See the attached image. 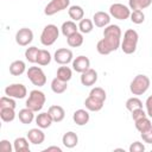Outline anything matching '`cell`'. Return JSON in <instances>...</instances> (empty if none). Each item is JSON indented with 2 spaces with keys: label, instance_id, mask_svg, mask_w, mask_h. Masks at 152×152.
<instances>
[{
  "label": "cell",
  "instance_id": "cell-1",
  "mask_svg": "<svg viewBox=\"0 0 152 152\" xmlns=\"http://www.w3.org/2000/svg\"><path fill=\"white\" fill-rule=\"evenodd\" d=\"M121 28L118 25L109 24L103 30V38L100 39L96 44V50L100 55H109L113 51H116L121 45Z\"/></svg>",
  "mask_w": 152,
  "mask_h": 152
},
{
  "label": "cell",
  "instance_id": "cell-2",
  "mask_svg": "<svg viewBox=\"0 0 152 152\" xmlns=\"http://www.w3.org/2000/svg\"><path fill=\"white\" fill-rule=\"evenodd\" d=\"M138 40H139V34L133 28H128L125 31L124 33V38L121 42V50L126 55H132L137 50V45H138Z\"/></svg>",
  "mask_w": 152,
  "mask_h": 152
},
{
  "label": "cell",
  "instance_id": "cell-3",
  "mask_svg": "<svg viewBox=\"0 0 152 152\" xmlns=\"http://www.w3.org/2000/svg\"><path fill=\"white\" fill-rule=\"evenodd\" d=\"M45 101H46L45 94H44L42 90L34 89V90H31V91H30L28 97H27L25 104H26L27 108L32 109V110L36 113V112L42 110V108H43L44 104H45Z\"/></svg>",
  "mask_w": 152,
  "mask_h": 152
},
{
  "label": "cell",
  "instance_id": "cell-4",
  "mask_svg": "<svg viewBox=\"0 0 152 152\" xmlns=\"http://www.w3.org/2000/svg\"><path fill=\"white\" fill-rule=\"evenodd\" d=\"M150 78L146 75L139 74L132 80L129 84V90L133 95H142L150 88Z\"/></svg>",
  "mask_w": 152,
  "mask_h": 152
},
{
  "label": "cell",
  "instance_id": "cell-5",
  "mask_svg": "<svg viewBox=\"0 0 152 152\" xmlns=\"http://www.w3.org/2000/svg\"><path fill=\"white\" fill-rule=\"evenodd\" d=\"M59 36V30L55 24H48L40 34V43L44 46H51L52 44H55V42L57 40Z\"/></svg>",
  "mask_w": 152,
  "mask_h": 152
},
{
  "label": "cell",
  "instance_id": "cell-6",
  "mask_svg": "<svg viewBox=\"0 0 152 152\" xmlns=\"http://www.w3.org/2000/svg\"><path fill=\"white\" fill-rule=\"evenodd\" d=\"M26 75H27V78L31 81V83H32L33 86L43 87V86H45V83H46L45 72H44L43 69L39 68V66H30L28 70L26 71Z\"/></svg>",
  "mask_w": 152,
  "mask_h": 152
},
{
  "label": "cell",
  "instance_id": "cell-7",
  "mask_svg": "<svg viewBox=\"0 0 152 152\" xmlns=\"http://www.w3.org/2000/svg\"><path fill=\"white\" fill-rule=\"evenodd\" d=\"M109 14H110V17H113L118 20H126L131 17V8L124 4L115 2V4L110 5Z\"/></svg>",
  "mask_w": 152,
  "mask_h": 152
},
{
  "label": "cell",
  "instance_id": "cell-8",
  "mask_svg": "<svg viewBox=\"0 0 152 152\" xmlns=\"http://www.w3.org/2000/svg\"><path fill=\"white\" fill-rule=\"evenodd\" d=\"M70 5V0H51L44 8V13L48 17H51L58 12L66 10Z\"/></svg>",
  "mask_w": 152,
  "mask_h": 152
},
{
  "label": "cell",
  "instance_id": "cell-9",
  "mask_svg": "<svg viewBox=\"0 0 152 152\" xmlns=\"http://www.w3.org/2000/svg\"><path fill=\"white\" fill-rule=\"evenodd\" d=\"M5 95L13 99H24L27 95V89L23 83H12L5 88Z\"/></svg>",
  "mask_w": 152,
  "mask_h": 152
},
{
  "label": "cell",
  "instance_id": "cell-10",
  "mask_svg": "<svg viewBox=\"0 0 152 152\" xmlns=\"http://www.w3.org/2000/svg\"><path fill=\"white\" fill-rule=\"evenodd\" d=\"M33 40V32L28 27H21L15 33V42L20 46H27Z\"/></svg>",
  "mask_w": 152,
  "mask_h": 152
},
{
  "label": "cell",
  "instance_id": "cell-11",
  "mask_svg": "<svg viewBox=\"0 0 152 152\" xmlns=\"http://www.w3.org/2000/svg\"><path fill=\"white\" fill-rule=\"evenodd\" d=\"M53 59H55L56 63H58V64H61V65H66L68 63L72 62L74 55H72V51H71L70 49L61 48V49H57V50L55 51Z\"/></svg>",
  "mask_w": 152,
  "mask_h": 152
},
{
  "label": "cell",
  "instance_id": "cell-12",
  "mask_svg": "<svg viewBox=\"0 0 152 152\" xmlns=\"http://www.w3.org/2000/svg\"><path fill=\"white\" fill-rule=\"evenodd\" d=\"M90 68V61L86 56H77L75 59H72V69L76 72H84Z\"/></svg>",
  "mask_w": 152,
  "mask_h": 152
},
{
  "label": "cell",
  "instance_id": "cell-13",
  "mask_svg": "<svg viewBox=\"0 0 152 152\" xmlns=\"http://www.w3.org/2000/svg\"><path fill=\"white\" fill-rule=\"evenodd\" d=\"M96 81H97V72L95 69L89 68L88 70L81 74V83L84 87H91L96 83Z\"/></svg>",
  "mask_w": 152,
  "mask_h": 152
},
{
  "label": "cell",
  "instance_id": "cell-14",
  "mask_svg": "<svg viewBox=\"0 0 152 152\" xmlns=\"http://www.w3.org/2000/svg\"><path fill=\"white\" fill-rule=\"evenodd\" d=\"M93 23L97 27H106L110 24V14L103 11L95 12L93 15Z\"/></svg>",
  "mask_w": 152,
  "mask_h": 152
},
{
  "label": "cell",
  "instance_id": "cell-15",
  "mask_svg": "<svg viewBox=\"0 0 152 152\" xmlns=\"http://www.w3.org/2000/svg\"><path fill=\"white\" fill-rule=\"evenodd\" d=\"M27 139L32 145H40L45 140V134L42 131V128H31L27 132Z\"/></svg>",
  "mask_w": 152,
  "mask_h": 152
},
{
  "label": "cell",
  "instance_id": "cell-16",
  "mask_svg": "<svg viewBox=\"0 0 152 152\" xmlns=\"http://www.w3.org/2000/svg\"><path fill=\"white\" fill-rule=\"evenodd\" d=\"M89 119H90V115H89L88 110H86V109H77L72 114V120L78 126L87 125L89 122Z\"/></svg>",
  "mask_w": 152,
  "mask_h": 152
},
{
  "label": "cell",
  "instance_id": "cell-17",
  "mask_svg": "<svg viewBox=\"0 0 152 152\" xmlns=\"http://www.w3.org/2000/svg\"><path fill=\"white\" fill-rule=\"evenodd\" d=\"M103 104H104V101H101V100H99V99H96L94 96H90V95L84 101L86 108L88 110H90V112H99V110H101Z\"/></svg>",
  "mask_w": 152,
  "mask_h": 152
},
{
  "label": "cell",
  "instance_id": "cell-18",
  "mask_svg": "<svg viewBox=\"0 0 152 152\" xmlns=\"http://www.w3.org/2000/svg\"><path fill=\"white\" fill-rule=\"evenodd\" d=\"M49 114L51 115L53 122H61L63 121V119L65 118V110L62 106H58V104H53V106H50L49 107Z\"/></svg>",
  "mask_w": 152,
  "mask_h": 152
},
{
  "label": "cell",
  "instance_id": "cell-19",
  "mask_svg": "<svg viewBox=\"0 0 152 152\" xmlns=\"http://www.w3.org/2000/svg\"><path fill=\"white\" fill-rule=\"evenodd\" d=\"M36 124H37V126L39 127V128H42V129H44V128H49L51 125H52V122H53V120H52V118H51V115L49 114V112H43V113H39L37 116H36Z\"/></svg>",
  "mask_w": 152,
  "mask_h": 152
},
{
  "label": "cell",
  "instance_id": "cell-20",
  "mask_svg": "<svg viewBox=\"0 0 152 152\" xmlns=\"http://www.w3.org/2000/svg\"><path fill=\"white\" fill-rule=\"evenodd\" d=\"M62 142H63V145L66 148H72V147H75L78 144V137H77V134L75 132L69 131V132H66V133L63 134Z\"/></svg>",
  "mask_w": 152,
  "mask_h": 152
},
{
  "label": "cell",
  "instance_id": "cell-21",
  "mask_svg": "<svg viewBox=\"0 0 152 152\" xmlns=\"http://www.w3.org/2000/svg\"><path fill=\"white\" fill-rule=\"evenodd\" d=\"M25 70H26V64L24 61L17 59L10 64V74L13 76H20L25 72Z\"/></svg>",
  "mask_w": 152,
  "mask_h": 152
},
{
  "label": "cell",
  "instance_id": "cell-22",
  "mask_svg": "<svg viewBox=\"0 0 152 152\" xmlns=\"http://www.w3.org/2000/svg\"><path fill=\"white\" fill-rule=\"evenodd\" d=\"M18 118H19V121L24 125H28L31 124L33 120H34V112L27 107L23 108L19 110L18 113Z\"/></svg>",
  "mask_w": 152,
  "mask_h": 152
},
{
  "label": "cell",
  "instance_id": "cell-23",
  "mask_svg": "<svg viewBox=\"0 0 152 152\" xmlns=\"http://www.w3.org/2000/svg\"><path fill=\"white\" fill-rule=\"evenodd\" d=\"M61 31H62V34L64 37H69L76 32H78V25H76V23L74 20H68V21H64L62 24Z\"/></svg>",
  "mask_w": 152,
  "mask_h": 152
},
{
  "label": "cell",
  "instance_id": "cell-24",
  "mask_svg": "<svg viewBox=\"0 0 152 152\" xmlns=\"http://www.w3.org/2000/svg\"><path fill=\"white\" fill-rule=\"evenodd\" d=\"M28 139L24 137L15 138L13 141V148L15 152H30V145H28Z\"/></svg>",
  "mask_w": 152,
  "mask_h": 152
},
{
  "label": "cell",
  "instance_id": "cell-25",
  "mask_svg": "<svg viewBox=\"0 0 152 152\" xmlns=\"http://www.w3.org/2000/svg\"><path fill=\"white\" fill-rule=\"evenodd\" d=\"M68 14H69V17L71 18V20H74V21H80V20H82L83 17H84V10H83L81 6H78V5H72V6H70L69 10H68Z\"/></svg>",
  "mask_w": 152,
  "mask_h": 152
},
{
  "label": "cell",
  "instance_id": "cell-26",
  "mask_svg": "<svg viewBox=\"0 0 152 152\" xmlns=\"http://www.w3.org/2000/svg\"><path fill=\"white\" fill-rule=\"evenodd\" d=\"M68 88V82H64L59 80L58 77H55L51 81V90L55 94H63Z\"/></svg>",
  "mask_w": 152,
  "mask_h": 152
},
{
  "label": "cell",
  "instance_id": "cell-27",
  "mask_svg": "<svg viewBox=\"0 0 152 152\" xmlns=\"http://www.w3.org/2000/svg\"><path fill=\"white\" fill-rule=\"evenodd\" d=\"M83 40H84V38H83L82 32H76V33L66 37V43L71 48H80L83 44Z\"/></svg>",
  "mask_w": 152,
  "mask_h": 152
},
{
  "label": "cell",
  "instance_id": "cell-28",
  "mask_svg": "<svg viewBox=\"0 0 152 152\" xmlns=\"http://www.w3.org/2000/svg\"><path fill=\"white\" fill-rule=\"evenodd\" d=\"M151 4H152V0H128V7L132 11H135V10L142 11L150 7Z\"/></svg>",
  "mask_w": 152,
  "mask_h": 152
},
{
  "label": "cell",
  "instance_id": "cell-29",
  "mask_svg": "<svg viewBox=\"0 0 152 152\" xmlns=\"http://www.w3.org/2000/svg\"><path fill=\"white\" fill-rule=\"evenodd\" d=\"M56 77H58L59 80L64 81V82H69L72 77V70L66 66V65H62L57 69V74H56Z\"/></svg>",
  "mask_w": 152,
  "mask_h": 152
},
{
  "label": "cell",
  "instance_id": "cell-30",
  "mask_svg": "<svg viewBox=\"0 0 152 152\" xmlns=\"http://www.w3.org/2000/svg\"><path fill=\"white\" fill-rule=\"evenodd\" d=\"M135 124V128L140 132V133H145L147 132L150 128H152V124H151V120L147 118V116H144L139 120H135L134 121Z\"/></svg>",
  "mask_w": 152,
  "mask_h": 152
},
{
  "label": "cell",
  "instance_id": "cell-31",
  "mask_svg": "<svg viewBox=\"0 0 152 152\" xmlns=\"http://www.w3.org/2000/svg\"><path fill=\"white\" fill-rule=\"evenodd\" d=\"M52 59V56L51 53L45 50V49H40L39 50V53H38V58H37V64L38 65H42V66H45L48 64H50Z\"/></svg>",
  "mask_w": 152,
  "mask_h": 152
},
{
  "label": "cell",
  "instance_id": "cell-32",
  "mask_svg": "<svg viewBox=\"0 0 152 152\" xmlns=\"http://www.w3.org/2000/svg\"><path fill=\"white\" fill-rule=\"evenodd\" d=\"M93 28H94V23H93V20H90V19H88V18H83L82 20H80V23H78V30H80V32H82L83 34L86 33H90L91 31H93Z\"/></svg>",
  "mask_w": 152,
  "mask_h": 152
},
{
  "label": "cell",
  "instance_id": "cell-33",
  "mask_svg": "<svg viewBox=\"0 0 152 152\" xmlns=\"http://www.w3.org/2000/svg\"><path fill=\"white\" fill-rule=\"evenodd\" d=\"M0 118L4 122H12L15 119L14 108H0Z\"/></svg>",
  "mask_w": 152,
  "mask_h": 152
},
{
  "label": "cell",
  "instance_id": "cell-34",
  "mask_svg": "<svg viewBox=\"0 0 152 152\" xmlns=\"http://www.w3.org/2000/svg\"><path fill=\"white\" fill-rule=\"evenodd\" d=\"M39 50L37 46H30L25 50V58L26 61H28L30 63H37V58H38V53Z\"/></svg>",
  "mask_w": 152,
  "mask_h": 152
},
{
  "label": "cell",
  "instance_id": "cell-35",
  "mask_svg": "<svg viewBox=\"0 0 152 152\" xmlns=\"http://www.w3.org/2000/svg\"><path fill=\"white\" fill-rule=\"evenodd\" d=\"M126 108L132 112L134 109H138V108H142V101L137 97V96H133V97H129L127 101H126Z\"/></svg>",
  "mask_w": 152,
  "mask_h": 152
},
{
  "label": "cell",
  "instance_id": "cell-36",
  "mask_svg": "<svg viewBox=\"0 0 152 152\" xmlns=\"http://www.w3.org/2000/svg\"><path fill=\"white\" fill-rule=\"evenodd\" d=\"M131 21L133 23V24H137V25H139V24H142L144 23V20H145V14H144V12L142 11H140V10H135V11H132L131 12Z\"/></svg>",
  "mask_w": 152,
  "mask_h": 152
},
{
  "label": "cell",
  "instance_id": "cell-37",
  "mask_svg": "<svg viewBox=\"0 0 152 152\" xmlns=\"http://www.w3.org/2000/svg\"><path fill=\"white\" fill-rule=\"evenodd\" d=\"M15 107H17V103L13 97H10L6 95L0 99V108H14L15 109Z\"/></svg>",
  "mask_w": 152,
  "mask_h": 152
},
{
  "label": "cell",
  "instance_id": "cell-38",
  "mask_svg": "<svg viewBox=\"0 0 152 152\" xmlns=\"http://www.w3.org/2000/svg\"><path fill=\"white\" fill-rule=\"evenodd\" d=\"M89 95H90V96H94V97H96V99H99V100H101V101H106V99H107L106 91H104V89L101 88V87H95V88H93V89L90 90Z\"/></svg>",
  "mask_w": 152,
  "mask_h": 152
},
{
  "label": "cell",
  "instance_id": "cell-39",
  "mask_svg": "<svg viewBox=\"0 0 152 152\" xmlns=\"http://www.w3.org/2000/svg\"><path fill=\"white\" fill-rule=\"evenodd\" d=\"M129 152H144L145 151V145L140 141H134L129 145Z\"/></svg>",
  "mask_w": 152,
  "mask_h": 152
},
{
  "label": "cell",
  "instance_id": "cell-40",
  "mask_svg": "<svg viewBox=\"0 0 152 152\" xmlns=\"http://www.w3.org/2000/svg\"><path fill=\"white\" fill-rule=\"evenodd\" d=\"M131 113H132V119H133L134 121H135V120H139V119H141V118H144V116H147V113H146L142 108L134 109V110H132Z\"/></svg>",
  "mask_w": 152,
  "mask_h": 152
},
{
  "label": "cell",
  "instance_id": "cell-41",
  "mask_svg": "<svg viewBox=\"0 0 152 152\" xmlns=\"http://www.w3.org/2000/svg\"><path fill=\"white\" fill-rule=\"evenodd\" d=\"M12 150H14V148H13V146L11 145V142L8 140L2 139L0 141V151L1 152H12Z\"/></svg>",
  "mask_w": 152,
  "mask_h": 152
},
{
  "label": "cell",
  "instance_id": "cell-42",
  "mask_svg": "<svg viewBox=\"0 0 152 152\" xmlns=\"http://www.w3.org/2000/svg\"><path fill=\"white\" fill-rule=\"evenodd\" d=\"M140 137L142 139L144 142L146 144H152V128H150L147 132L145 133H140Z\"/></svg>",
  "mask_w": 152,
  "mask_h": 152
},
{
  "label": "cell",
  "instance_id": "cell-43",
  "mask_svg": "<svg viewBox=\"0 0 152 152\" xmlns=\"http://www.w3.org/2000/svg\"><path fill=\"white\" fill-rule=\"evenodd\" d=\"M145 106H146V113H147V116H150V118L152 119V95L148 96V97L146 99Z\"/></svg>",
  "mask_w": 152,
  "mask_h": 152
},
{
  "label": "cell",
  "instance_id": "cell-44",
  "mask_svg": "<svg viewBox=\"0 0 152 152\" xmlns=\"http://www.w3.org/2000/svg\"><path fill=\"white\" fill-rule=\"evenodd\" d=\"M51 151H55V152H62V148L58 147V146H49L43 150V152H51Z\"/></svg>",
  "mask_w": 152,
  "mask_h": 152
}]
</instances>
